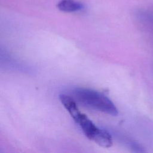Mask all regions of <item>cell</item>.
<instances>
[{
  "label": "cell",
  "mask_w": 153,
  "mask_h": 153,
  "mask_svg": "<svg viewBox=\"0 0 153 153\" xmlns=\"http://www.w3.org/2000/svg\"><path fill=\"white\" fill-rule=\"evenodd\" d=\"M59 99L63 106L76 122L82 112L79 110L75 100L71 97L63 94L59 96Z\"/></svg>",
  "instance_id": "7a4b0ae2"
},
{
  "label": "cell",
  "mask_w": 153,
  "mask_h": 153,
  "mask_svg": "<svg viewBox=\"0 0 153 153\" xmlns=\"http://www.w3.org/2000/svg\"><path fill=\"white\" fill-rule=\"evenodd\" d=\"M72 94L75 100L87 107L114 116L118 113L114 103L97 91L85 88H76L73 90Z\"/></svg>",
  "instance_id": "6da1fadb"
},
{
  "label": "cell",
  "mask_w": 153,
  "mask_h": 153,
  "mask_svg": "<svg viewBox=\"0 0 153 153\" xmlns=\"http://www.w3.org/2000/svg\"><path fill=\"white\" fill-rule=\"evenodd\" d=\"M56 7L60 11L66 13L79 11L84 8L82 3L75 0H60Z\"/></svg>",
  "instance_id": "3957f363"
}]
</instances>
